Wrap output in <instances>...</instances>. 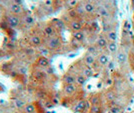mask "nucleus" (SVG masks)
Here are the masks:
<instances>
[{
	"instance_id": "nucleus-31",
	"label": "nucleus",
	"mask_w": 134,
	"mask_h": 113,
	"mask_svg": "<svg viewBox=\"0 0 134 113\" xmlns=\"http://www.w3.org/2000/svg\"><path fill=\"white\" fill-rule=\"evenodd\" d=\"M26 20H27V21H28V22H31V21H32V19H31V18H30V17H28V18H27Z\"/></svg>"
},
{
	"instance_id": "nucleus-29",
	"label": "nucleus",
	"mask_w": 134,
	"mask_h": 113,
	"mask_svg": "<svg viewBox=\"0 0 134 113\" xmlns=\"http://www.w3.org/2000/svg\"><path fill=\"white\" fill-rule=\"evenodd\" d=\"M92 27H94V28H98V24L96 22H93L92 23Z\"/></svg>"
},
{
	"instance_id": "nucleus-20",
	"label": "nucleus",
	"mask_w": 134,
	"mask_h": 113,
	"mask_svg": "<svg viewBox=\"0 0 134 113\" xmlns=\"http://www.w3.org/2000/svg\"><path fill=\"white\" fill-rule=\"evenodd\" d=\"M58 44H59V41H58V39H54V40H52V41H51L50 46L53 48V47H56Z\"/></svg>"
},
{
	"instance_id": "nucleus-4",
	"label": "nucleus",
	"mask_w": 134,
	"mask_h": 113,
	"mask_svg": "<svg viewBox=\"0 0 134 113\" xmlns=\"http://www.w3.org/2000/svg\"><path fill=\"white\" fill-rule=\"evenodd\" d=\"M97 46L99 47V48H105V47H107V45H108V41H107V39L106 38H104V37H100L98 40H97Z\"/></svg>"
},
{
	"instance_id": "nucleus-11",
	"label": "nucleus",
	"mask_w": 134,
	"mask_h": 113,
	"mask_svg": "<svg viewBox=\"0 0 134 113\" xmlns=\"http://www.w3.org/2000/svg\"><path fill=\"white\" fill-rule=\"evenodd\" d=\"M107 37L110 41H114V42L117 40V34H116L115 31H108L107 32Z\"/></svg>"
},
{
	"instance_id": "nucleus-10",
	"label": "nucleus",
	"mask_w": 134,
	"mask_h": 113,
	"mask_svg": "<svg viewBox=\"0 0 134 113\" xmlns=\"http://www.w3.org/2000/svg\"><path fill=\"white\" fill-rule=\"evenodd\" d=\"M73 37H74L75 40L81 41V40H83V38H84V34H83L82 31H75L73 33Z\"/></svg>"
},
{
	"instance_id": "nucleus-6",
	"label": "nucleus",
	"mask_w": 134,
	"mask_h": 113,
	"mask_svg": "<svg viewBox=\"0 0 134 113\" xmlns=\"http://www.w3.org/2000/svg\"><path fill=\"white\" fill-rule=\"evenodd\" d=\"M64 81H65L66 84H74L76 82V78L73 75H71V74H67L64 77Z\"/></svg>"
},
{
	"instance_id": "nucleus-23",
	"label": "nucleus",
	"mask_w": 134,
	"mask_h": 113,
	"mask_svg": "<svg viewBox=\"0 0 134 113\" xmlns=\"http://www.w3.org/2000/svg\"><path fill=\"white\" fill-rule=\"evenodd\" d=\"M45 32H46L48 35H51V34L53 33V29L51 28V27H47V28L45 29Z\"/></svg>"
},
{
	"instance_id": "nucleus-13",
	"label": "nucleus",
	"mask_w": 134,
	"mask_h": 113,
	"mask_svg": "<svg viewBox=\"0 0 134 113\" xmlns=\"http://www.w3.org/2000/svg\"><path fill=\"white\" fill-rule=\"evenodd\" d=\"M83 73H84V75H85V77H90V76H92L93 75V71H92V69H91V67H86L84 70H83Z\"/></svg>"
},
{
	"instance_id": "nucleus-14",
	"label": "nucleus",
	"mask_w": 134,
	"mask_h": 113,
	"mask_svg": "<svg viewBox=\"0 0 134 113\" xmlns=\"http://www.w3.org/2000/svg\"><path fill=\"white\" fill-rule=\"evenodd\" d=\"M98 11H99V13H100V15L102 16V17H107L108 16V12H107V10L104 8V7H99V9H98Z\"/></svg>"
},
{
	"instance_id": "nucleus-21",
	"label": "nucleus",
	"mask_w": 134,
	"mask_h": 113,
	"mask_svg": "<svg viewBox=\"0 0 134 113\" xmlns=\"http://www.w3.org/2000/svg\"><path fill=\"white\" fill-rule=\"evenodd\" d=\"M114 98H115L114 94H113L112 92H108V93H107V99H108L109 101H111V100H113Z\"/></svg>"
},
{
	"instance_id": "nucleus-12",
	"label": "nucleus",
	"mask_w": 134,
	"mask_h": 113,
	"mask_svg": "<svg viewBox=\"0 0 134 113\" xmlns=\"http://www.w3.org/2000/svg\"><path fill=\"white\" fill-rule=\"evenodd\" d=\"M90 102H91V104L92 105H99L100 103V98L98 96H92L91 99H90Z\"/></svg>"
},
{
	"instance_id": "nucleus-16",
	"label": "nucleus",
	"mask_w": 134,
	"mask_h": 113,
	"mask_svg": "<svg viewBox=\"0 0 134 113\" xmlns=\"http://www.w3.org/2000/svg\"><path fill=\"white\" fill-rule=\"evenodd\" d=\"M91 113H101V108L99 105H92Z\"/></svg>"
},
{
	"instance_id": "nucleus-19",
	"label": "nucleus",
	"mask_w": 134,
	"mask_h": 113,
	"mask_svg": "<svg viewBox=\"0 0 134 113\" xmlns=\"http://www.w3.org/2000/svg\"><path fill=\"white\" fill-rule=\"evenodd\" d=\"M130 29H131L130 22L128 21V20H125L124 21V30H126V31H130Z\"/></svg>"
},
{
	"instance_id": "nucleus-22",
	"label": "nucleus",
	"mask_w": 134,
	"mask_h": 113,
	"mask_svg": "<svg viewBox=\"0 0 134 113\" xmlns=\"http://www.w3.org/2000/svg\"><path fill=\"white\" fill-rule=\"evenodd\" d=\"M111 113H120V109H119L117 106L112 107V108H111Z\"/></svg>"
},
{
	"instance_id": "nucleus-24",
	"label": "nucleus",
	"mask_w": 134,
	"mask_h": 113,
	"mask_svg": "<svg viewBox=\"0 0 134 113\" xmlns=\"http://www.w3.org/2000/svg\"><path fill=\"white\" fill-rule=\"evenodd\" d=\"M106 84H107L108 86H111V85L113 84V80H112V78H108V79L106 80Z\"/></svg>"
},
{
	"instance_id": "nucleus-2",
	"label": "nucleus",
	"mask_w": 134,
	"mask_h": 113,
	"mask_svg": "<svg viewBox=\"0 0 134 113\" xmlns=\"http://www.w3.org/2000/svg\"><path fill=\"white\" fill-rule=\"evenodd\" d=\"M117 61L120 63V64H123L125 63L127 61V54L125 52H123V51H120V52L117 53Z\"/></svg>"
},
{
	"instance_id": "nucleus-26",
	"label": "nucleus",
	"mask_w": 134,
	"mask_h": 113,
	"mask_svg": "<svg viewBox=\"0 0 134 113\" xmlns=\"http://www.w3.org/2000/svg\"><path fill=\"white\" fill-rule=\"evenodd\" d=\"M107 66H108L109 69H112V68H114V63H113L112 61H109V63L107 64Z\"/></svg>"
},
{
	"instance_id": "nucleus-5",
	"label": "nucleus",
	"mask_w": 134,
	"mask_h": 113,
	"mask_svg": "<svg viewBox=\"0 0 134 113\" xmlns=\"http://www.w3.org/2000/svg\"><path fill=\"white\" fill-rule=\"evenodd\" d=\"M95 62V57L92 55V54H88L85 56V63L90 67L91 65H93Z\"/></svg>"
},
{
	"instance_id": "nucleus-8",
	"label": "nucleus",
	"mask_w": 134,
	"mask_h": 113,
	"mask_svg": "<svg viewBox=\"0 0 134 113\" xmlns=\"http://www.w3.org/2000/svg\"><path fill=\"white\" fill-rule=\"evenodd\" d=\"M76 90V86L74 84H66L65 86V92L67 94H72V93H74Z\"/></svg>"
},
{
	"instance_id": "nucleus-32",
	"label": "nucleus",
	"mask_w": 134,
	"mask_h": 113,
	"mask_svg": "<svg viewBox=\"0 0 134 113\" xmlns=\"http://www.w3.org/2000/svg\"><path fill=\"white\" fill-rule=\"evenodd\" d=\"M89 1H91V2H94V1H96V0H89Z\"/></svg>"
},
{
	"instance_id": "nucleus-30",
	"label": "nucleus",
	"mask_w": 134,
	"mask_h": 113,
	"mask_svg": "<svg viewBox=\"0 0 134 113\" xmlns=\"http://www.w3.org/2000/svg\"><path fill=\"white\" fill-rule=\"evenodd\" d=\"M131 6H132V9L134 10V0H131Z\"/></svg>"
},
{
	"instance_id": "nucleus-28",
	"label": "nucleus",
	"mask_w": 134,
	"mask_h": 113,
	"mask_svg": "<svg viewBox=\"0 0 134 113\" xmlns=\"http://www.w3.org/2000/svg\"><path fill=\"white\" fill-rule=\"evenodd\" d=\"M26 110H28V111H33V106H32V105H28V106L26 107Z\"/></svg>"
},
{
	"instance_id": "nucleus-15",
	"label": "nucleus",
	"mask_w": 134,
	"mask_h": 113,
	"mask_svg": "<svg viewBox=\"0 0 134 113\" xmlns=\"http://www.w3.org/2000/svg\"><path fill=\"white\" fill-rule=\"evenodd\" d=\"M85 76H83V75H79L77 78H76V82L78 84H80V85H83L84 83H85Z\"/></svg>"
},
{
	"instance_id": "nucleus-27",
	"label": "nucleus",
	"mask_w": 134,
	"mask_h": 113,
	"mask_svg": "<svg viewBox=\"0 0 134 113\" xmlns=\"http://www.w3.org/2000/svg\"><path fill=\"white\" fill-rule=\"evenodd\" d=\"M41 63L44 64V65H47V64H48V61H47V59L43 58V59H41Z\"/></svg>"
},
{
	"instance_id": "nucleus-18",
	"label": "nucleus",
	"mask_w": 134,
	"mask_h": 113,
	"mask_svg": "<svg viewBox=\"0 0 134 113\" xmlns=\"http://www.w3.org/2000/svg\"><path fill=\"white\" fill-rule=\"evenodd\" d=\"M9 22H10V24H11L12 26H16L18 24V20H17L16 17H10L9 18Z\"/></svg>"
},
{
	"instance_id": "nucleus-3",
	"label": "nucleus",
	"mask_w": 134,
	"mask_h": 113,
	"mask_svg": "<svg viewBox=\"0 0 134 113\" xmlns=\"http://www.w3.org/2000/svg\"><path fill=\"white\" fill-rule=\"evenodd\" d=\"M117 49H118V45L116 42H114V41H110V42L108 43L107 45V50L109 51L110 53H115L117 52Z\"/></svg>"
},
{
	"instance_id": "nucleus-7",
	"label": "nucleus",
	"mask_w": 134,
	"mask_h": 113,
	"mask_svg": "<svg viewBox=\"0 0 134 113\" xmlns=\"http://www.w3.org/2000/svg\"><path fill=\"white\" fill-rule=\"evenodd\" d=\"M94 10H95V6L92 4L91 2H88L84 5V11L87 12V13H92V12H94Z\"/></svg>"
},
{
	"instance_id": "nucleus-17",
	"label": "nucleus",
	"mask_w": 134,
	"mask_h": 113,
	"mask_svg": "<svg viewBox=\"0 0 134 113\" xmlns=\"http://www.w3.org/2000/svg\"><path fill=\"white\" fill-rule=\"evenodd\" d=\"M11 10L14 13H19L20 12V6L17 4H13V5H11Z\"/></svg>"
},
{
	"instance_id": "nucleus-9",
	"label": "nucleus",
	"mask_w": 134,
	"mask_h": 113,
	"mask_svg": "<svg viewBox=\"0 0 134 113\" xmlns=\"http://www.w3.org/2000/svg\"><path fill=\"white\" fill-rule=\"evenodd\" d=\"M71 28H72V30H74V32L75 31H80L81 28H82V25L78 21H72L71 22Z\"/></svg>"
},
{
	"instance_id": "nucleus-25",
	"label": "nucleus",
	"mask_w": 134,
	"mask_h": 113,
	"mask_svg": "<svg viewBox=\"0 0 134 113\" xmlns=\"http://www.w3.org/2000/svg\"><path fill=\"white\" fill-rule=\"evenodd\" d=\"M33 43L36 44V45L39 44V43H40V39H39L38 37H34V38H33Z\"/></svg>"
},
{
	"instance_id": "nucleus-1",
	"label": "nucleus",
	"mask_w": 134,
	"mask_h": 113,
	"mask_svg": "<svg viewBox=\"0 0 134 113\" xmlns=\"http://www.w3.org/2000/svg\"><path fill=\"white\" fill-rule=\"evenodd\" d=\"M97 60H98V63L101 66H105V65H107L109 63V58H108V56L106 54H100L98 56Z\"/></svg>"
}]
</instances>
